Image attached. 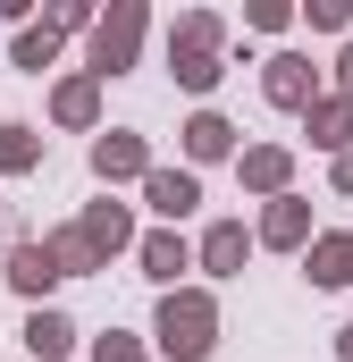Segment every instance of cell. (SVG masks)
Returning <instances> with one entry per match:
<instances>
[{"instance_id":"cell-1","label":"cell","mask_w":353,"mask_h":362,"mask_svg":"<svg viewBox=\"0 0 353 362\" xmlns=\"http://www.w3.org/2000/svg\"><path fill=\"white\" fill-rule=\"evenodd\" d=\"M160 346L169 354H210V303H169L160 312Z\"/></svg>"},{"instance_id":"cell-2","label":"cell","mask_w":353,"mask_h":362,"mask_svg":"<svg viewBox=\"0 0 353 362\" xmlns=\"http://www.w3.org/2000/svg\"><path fill=\"white\" fill-rule=\"evenodd\" d=\"M311 270L328 278V286H345V278H353V236H337V245H320V253H311Z\"/></svg>"},{"instance_id":"cell-3","label":"cell","mask_w":353,"mask_h":362,"mask_svg":"<svg viewBox=\"0 0 353 362\" xmlns=\"http://www.w3.org/2000/svg\"><path fill=\"white\" fill-rule=\"evenodd\" d=\"M25 346H34V354H68V320H59V312H42V320L25 329Z\"/></svg>"},{"instance_id":"cell-4","label":"cell","mask_w":353,"mask_h":362,"mask_svg":"<svg viewBox=\"0 0 353 362\" xmlns=\"http://www.w3.org/2000/svg\"><path fill=\"white\" fill-rule=\"evenodd\" d=\"M152 202H160V211H169V219H176V211L193 202V177H152Z\"/></svg>"},{"instance_id":"cell-5","label":"cell","mask_w":353,"mask_h":362,"mask_svg":"<svg viewBox=\"0 0 353 362\" xmlns=\"http://www.w3.org/2000/svg\"><path fill=\"white\" fill-rule=\"evenodd\" d=\"M236 262H244V228H219L210 236V270H236Z\"/></svg>"},{"instance_id":"cell-6","label":"cell","mask_w":353,"mask_h":362,"mask_svg":"<svg viewBox=\"0 0 353 362\" xmlns=\"http://www.w3.org/2000/svg\"><path fill=\"white\" fill-rule=\"evenodd\" d=\"M185 144L210 160V152H227V127H219V118H193V135H185Z\"/></svg>"},{"instance_id":"cell-7","label":"cell","mask_w":353,"mask_h":362,"mask_svg":"<svg viewBox=\"0 0 353 362\" xmlns=\"http://www.w3.org/2000/svg\"><path fill=\"white\" fill-rule=\"evenodd\" d=\"M8 270H17V286H42V278H59V270H51V262H42V253H17Z\"/></svg>"},{"instance_id":"cell-8","label":"cell","mask_w":353,"mask_h":362,"mask_svg":"<svg viewBox=\"0 0 353 362\" xmlns=\"http://www.w3.org/2000/svg\"><path fill=\"white\" fill-rule=\"evenodd\" d=\"M152 270H160V278H176V270H185V253H176V236H152Z\"/></svg>"},{"instance_id":"cell-9","label":"cell","mask_w":353,"mask_h":362,"mask_svg":"<svg viewBox=\"0 0 353 362\" xmlns=\"http://www.w3.org/2000/svg\"><path fill=\"white\" fill-rule=\"evenodd\" d=\"M269 93H277V101H303V76H294V59H277V76H269Z\"/></svg>"},{"instance_id":"cell-10","label":"cell","mask_w":353,"mask_h":362,"mask_svg":"<svg viewBox=\"0 0 353 362\" xmlns=\"http://www.w3.org/2000/svg\"><path fill=\"white\" fill-rule=\"evenodd\" d=\"M101 362H135V346H101Z\"/></svg>"},{"instance_id":"cell-11","label":"cell","mask_w":353,"mask_h":362,"mask_svg":"<svg viewBox=\"0 0 353 362\" xmlns=\"http://www.w3.org/2000/svg\"><path fill=\"white\" fill-rule=\"evenodd\" d=\"M345 354H353V329H345Z\"/></svg>"}]
</instances>
